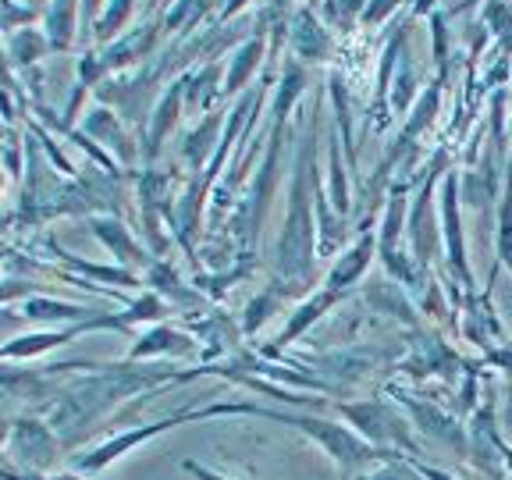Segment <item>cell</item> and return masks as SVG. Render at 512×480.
<instances>
[{
  "instance_id": "6da1fadb",
  "label": "cell",
  "mask_w": 512,
  "mask_h": 480,
  "mask_svg": "<svg viewBox=\"0 0 512 480\" xmlns=\"http://www.w3.org/2000/svg\"><path fill=\"white\" fill-rule=\"evenodd\" d=\"M317 125H320V100H313V114L306 118V136L299 146L296 171L288 185V214L281 224L278 246H274V278L271 285L281 288V296H303L313 285V256H317V224H313V160H317Z\"/></svg>"
},
{
  "instance_id": "7a4b0ae2",
  "label": "cell",
  "mask_w": 512,
  "mask_h": 480,
  "mask_svg": "<svg viewBox=\"0 0 512 480\" xmlns=\"http://www.w3.org/2000/svg\"><path fill=\"white\" fill-rule=\"evenodd\" d=\"M160 381H175L171 370H150V367H114V363H100L96 370L82 374L75 384H61V392L50 402L47 424L57 431V438L64 445H75V441L86 434V427L93 424L96 416L107 413L118 399L132 392H143Z\"/></svg>"
},
{
  "instance_id": "3957f363",
  "label": "cell",
  "mask_w": 512,
  "mask_h": 480,
  "mask_svg": "<svg viewBox=\"0 0 512 480\" xmlns=\"http://www.w3.org/2000/svg\"><path fill=\"white\" fill-rule=\"evenodd\" d=\"M303 93H306V64L296 61V57H288L285 68H281L278 100H274V121H271V143H267L264 164H260L253 192L235 207L232 217V232L246 256L253 249V239L260 235V221L267 214V203H271L274 189H278V175H281L278 164H281V143H285V132H288V114L296 111V100Z\"/></svg>"
},
{
  "instance_id": "277c9868",
  "label": "cell",
  "mask_w": 512,
  "mask_h": 480,
  "mask_svg": "<svg viewBox=\"0 0 512 480\" xmlns=\"http://www.w3.org/2000/svg\"><path fill=\"white\" fill-rule=\"evenodd\" d=\"M210 416H256V406L253 402H214V406H207V409H182V413L164 416V420H157V424L128 427V431L118 434V438L100 441L96 448L75 456L72 466H75V473H100L104 466H111L114 459H121L125 452H132V448L146 445V441L157 438V434L171 431V427L185 424V420H210Z\"/></svg>"
},
{
  "instance_id": "5b68a950",
  "label": "cell",
  "mask_w": 512,
  "mask_h": 480,
  "mask_svg": "<svg viewBox=\"0 0 512 480\" xmlns=\"http://www.w3.org/2000/svg\"><path fill=\"white\" fill-rule=\"evenodd\" d=\"M264 416L271 420H281V424L296 427L306 438L317 441L331 459H335L342 470H360V466H370L374 459H384L388 452L374 448L370 441H363L360 434H352L349 427L331 424V420H320V416H306V413H292V409H264Z\"/></svg>"
},
{
  "instance_id": "8992f818",
  "label": "cell",
  "mask_w": 512,
  "mask_h": 480,
  "mask_svg": "<svg viewBox=\"0 0 512 480\" xmlns=\"http://www.w3.org/2000/svg\"><path fill=\"white\" fill-rule=\"evenodd\" d=\"M64 441L57 438V431L40 420V416H18L11 424V438H8V459L18 466V470L32 473V477H47L50 470L61 459Z\"/></svg>"
},
{
  "instance_id": "52a82bcc",
  "label": "cell",
  "mask_w": 512,
  "mask_h": 480,
  "mask_svg": "<svg viewBox=\"0 0 512 480\" xmlns=\"http://www.w3.org/2000/svg\"><path fill=\"white\" fill-rule=\"evenodd\" d=\"M445 150L434 157L431 171H427L424 185L416 189L413 196V207H409V217H406V232H409V246H413V260L420 271H427L438 253V239H434V214H431V203H434V182L445 175Z\"/></svg>"
},
{
  "instance_id": "ba28073f",
  "label": "cell",
  "mask_w": 512,
  "mask_h": 480,
  "mask_svg": "<svg viewBox=\"0 0 512 480\" xmlns=\"http://www.w3.org/2000/svg\"><path fill=\"white\" fill-rule=\"evenodd\" d=\"M86 224H89V232H93V239L100 242V246H104L114 260H118V267H128V271L146 274L153 260H157L150 249L139 246L136 235H132V228H128L118 214H93Z\"/></svg>"
},
{
  "instance_id": "9c48e42d",
  "label": "cell",
  "mask_w": 512,
  "mask_h": 480,
  "mask_svg": "<svg viewBox=\"0 0 512 480\" xmlns=\"http://www.w3.org/2000/svg\"><path fill=\"white\" fill-rule=\"evenodd\" d=\"M288 50L303 64H324L335 54V36H331L328 22L317 15V8L299 4L288 18Z\"/></svg>"
},
{
  "instance_id": "30bf717a",
  "label": "cell",
  "mask_w": 512,
  "mask_h": 480,
  "mask_svg": "<svg viewBox=\"0 0 512 480\" xmlns=\"http://www.w3.org/2000/svg\"><path fill=\"white\" fill-rule=\"evenodd\" d=\"M182 114H185V75H178V79L157 96V104H153L150 118H146V132H143V139H139V143H143L146 168L157 164L160 150H164V143H168L171 132L178 128Z\"/></svg>"
},
{
  "instance_id": "8fae6325",
  "label": "cell",
  "mask_w": 512,
  "mask_h": 480,
  "mask_svg": "<svg viewBox=\"0 0 512 480\" xmlns=\"http://www.w3.org/2000/svg\"><path fill=\"white\" fill-rule=\"evenodd\" d=\"M160 36H164V22H143V25H136V29L121 32L118 40H111L107 47H96L100 50V61H104V68H107V79L150 61V57L157 54Z\"/></svg>"
},
{
  "instance_id": "7c38bea8",
  "label": "cell",
  "mask_w": 512,
  "mask_h": 480,
  "mask_svg": "<svg viewBox=\"0 0 512 480\" xmlns=\"http://www.w3.org/2000/svg\"><path fill=\"white\" fill-rule=\"evenodd\" d=\"M441 221H445L448 267L459 274L466 292H473V274H470V264H466L463 221H459V175L456 171H445V185H441Z\"/></svg>"
},
{
  "instance_id": "4fadbf2b",
  "label": "cell",
  "mask_w": 512,
  "mask_h": 480,
  "mask_svg": "<svg viewBox=\"0 0 512 480\" xmlns=\"http://www.w3.org/2000/svg\"><path fill=\"white\" fill-rule=\"evenodd\" d=\"M79 132H82V136L93 139V143L107 146L111 153H118V160L125 164V168H132V164H136V139H128L125 125H121V118L107 104L89 107V114L82 118Z\"/></svg>"
},
{
  "instance_id": "5bb4252c",
  "label": "cell",
  "mask_w": 512,
  "mask_h": 480,
  "mask_svg": "<svg viewBox=\"0 0 512 480\" xmlns=\"http://www.w3.org/2000/svg\"><path fill=\"white\" fill-rule=\"evenodd\" d=\"M267 47H271V40H267L264 32L246 36V40L235 47L232 64L224 68V104H232V100H239V96L246 93L249 82L256 79V68L267 61Z\"/></svg>"
},
{
  "instance_id": "9a60e30c",
  "label": "cell",
  "mask_w": 512,
  "mask_h": 480,
  "mask_svg": "<svg viewBox=\"0 0 512 480\" xmlns=\"http://www.w3.org/2000/svg\"><path fill=\"white\" fill-rule=\"evenodd\" d=\"M228 121V107L224 111H210L203 114L196 125L185 132L182 139V160H185V168L192 171V175H200L203 168L210 164V157L217 153V146H221V125Z\"/></svg>"
},
{
  "instance_id": "2e32d148",
  "label": "cell",
  "mask_w": 512,
  "mask_h": 480,
  "mask_svg": "<svg viewBox=\"0 0 512 480\" xmlns=\"http://www.w3.org/2000/svg\"><path fill=\"white\" fill-rule=\"evenodd\" d=\"M40 25L47 32L50 50L54 54H68L75 47V40L82 36V0H47Z\"/></svg>"
},
{
  "instance_id": "e0dca14e",
  "label": "cell",
  "mask_w": 512,
  "mask_h": 480,
  "mask_svg": "<svg viewBox=\"0 0 512 480\" xmlns=\"http://www.w3.org/2000/svg\"><path fill=\"white\" fill-rule=\"evenodd\" d=\"M217 100H224V64L207 61L185 72V111L210 114L217 111Z\"/></svg>"
},
{
  "instance_id": "ac0fdd59",
  "label": "cell",
  "mask_w": 512,
  "mask_h": 480,
  "mask_svg": "<svg viewBox=\"0 0 512 480\" xmlns=\"http://www.w3.org/2000/svg\"><path fill=\"white\" fill-rule=\"evenodd\" d=\"M79 331L72 328H47V331H22V335L8 338L0 345V363H18V360H40L47 352L61 349V345L75 342Z\"/></svg>"
},
{
  "instance_id": "d6986e66",
  "label": "cell",
  "mask_w": 512,
  "mask_h": 480,
  "mask_svg": "<svg viewBox=\"0 0 512 480\" xmlns=\"http://www.w3.org/2000/svg\"><path fill=\"white\" fill-rule=\"evenodd\" d=\"M18 310H22V317L29 320V324H50V328L93 320V310H89L86 303H64V299H54V296H47V292L29 296L25 303H18Z\"/></svg>"
},
{
  "instance_id": "ffe728a7",
  "label": "cell",
  "mask_w": 512,
  "mask_h": 480,
  "mask_svg": "<svg viewBox=\"0 0 512 480\" xmlns=\"http://www.w3.org/2000/svg\"><path fill=\"white\" fill-rule=\"evenodd\" d=\"M192 352H196V342L185 331L171 328V324H157L128 349V363L146 360V356H192Z\"/></svg>"
},
{
  "instance_id": "44dd1931",
  "label": "cell",
  "mask_w": 512,
  "mask_h": 480,
  "mask_svg": "<svg viewBox=\"0 0 512 480\" xmlns=\"http://www.w3.org/2000/svg\"><path fill=\"white\" fill-rule=\"evenodd\" d=\"M374 253H377V235L363 232L360 239H356V246H352L349 253H342V260L331 267L328 285H324V288H331V292H342V296H345V288H352L356 281L363 278V274H367Z\"/></svg>"
},
{
  "instance_id": "7402d4cb",
  "label": "cell",
  "mask_w": 512,
  "mask_h": 480,
  "mask_svg": "<svg viewBox=\"0 0 512 480\" xmlns=\"http://www.w3.org/2000/svg\"><path fill=\"white\" fill-rule=\"evenodd\" d=\"M143 285L150 288V292H157L164 303L171 299V306H178V310H192V306L200 303V288L185 285L168 260H153L150 271L143 274Z\"/></svg>"
},
{
  "instance_id": "603a6c76",
  "label": "cell",
  "mask_w": 512,
  "mask_h": 480,
  "mask_svg": "<svg viewBox=\"0 0 512 480\" xmlns=\"http://www.w3.org/2000/svg\"><path fill=\"white\" fill-rule=\"evenodd\" d=\"M50 253H54V260H61V264L68 267V274H79V278H86V281H111V285H118V288H143V274L128 271V267L86 264V260H79V256H72L68 249L57 246V242H50Z\"/></svg>"
},
{
  "instance_id": "cb8c5ba5",
  "label": "cell",
  "mask_w": 512,
  "mask_h": 480,
  "mask_svg": "<svg viewBox=\"0 0 512 480\" xmlns=\"http://www.w3.org/2000/svg\"><path fill=\"white\" fill-rule=\"evenodd\" d=\"M338 299H342V292H331V288H320V292H313V296L306 299V303H299V306H296V313H292V317H288V324L281 328L278 342H274L267 352H278V349H285V345H292L299 335H303L306 328H310L313 320L324 317V313H328L331 306L338 303Z\"/></svg>"
},
{
  "instance_id": "d4e9b609",
  "label": "cell",
  "mask_w": 512,
  "mask_h": 480,
  "mask_svg": "<svg viewBox=\"0 0 512 480\" xmlns=\"http://www.w3.org/2000/svg\"><path fill=\"white\" fill-rule=\"evenodd\" d=\"M4 54H8V61L15 64V68L29 72V68H36V64L47 54H54V50H50L43 25H25V29H15L8 40H4Z\"/></svg>"
},
{
  "instance_id": "484cf974",
  "label": "cell",
  "mask_w": 512,
  "mask_h": 480,
  "mask_svg": "<svg viewBox=\"0 0 512 480\" xmlns=\"http://www.w3.org/2000/svg\"><path fill=\"white\" fill-rule=\"evenodd\" d=\"M413 36V32H409ZM409 36L399 50V61H395V72H392V111L395 114H409L416 93V64H413V50H409Z\"/></svg>"
},
{
  "instance_id": "4316f807",
  "label": "cell",
  "mask_w": 512,
  "mask_h": 480,
  "mask_svg": "<svg viewBox=\"0 0 512 480\" xmlns=\"http://www.w3.org/2000/svg\"><path fill=\"white\" fill-rule=\"evenodd\" d=\"M132 15H136V0H107L104 15L96 18L93 25L96 47H107L111 40H118L121 32H125V25L132 22Z\"/></svg>"
},
{
  "instance_id": "83f0119b",
  "label": "cell",
  "mask_w": 512,
  "mask_h": 480,
  "mask_svg": "<svg viewBox=\"0 0 512 480\" xmlns=\"http://www.w3.org/2000/svg\"><path fill=\"white\" fill-rule=\"evenodd\" d=\"M328 160H331V182L324 185V192L331 196V207L345 217L352 200H349V185H345V175H342V139H338V132H328Z\"/></svg>"
},
{
  "instance_id": "f1b7e54d",
  "label": "cell",
  "mask_w": 512,
  "mask_h": 480,
  "mask_svg": "<svg viewBox=\"0 0 512 480\" xmlns=\"http://www.w3.org/2000/svg\"><path fill=\"white\" fill-rule=\"evenodd\" d=\"M480 25H488V32L502 43V50L512 54V4L509 0H488L480 8Z\"/></svg>"
},
{
  "instance_id": "f546056e",
  "label": "cell",
  "mask_w": 512,
  "mask_h": 480,
  "mask_svg": "<svg viewBox=\"0 0 512 480\" xmlns=\"http://www.w3.org/2000/svg\"><path fill=\"white\" fill-rule=\"evenodd\" d=\"M431 22V40H434V64H438V82H448V15L445 8L427 15Z\"/></svg>"
},
{
  "instance_id": "4dcf8cb0",
  "label": "cell",
  "mask_w": 512,
  "mask_h": 480,
  "mask_svg": "<svg viewBox=\"0 0 512 480\" xmlns=\"http://www.w3.org/2000/svg\"><path fill=\"white\" fill-rule=\"evenodd\" d=\"M498 260L512 271V189L502 192V207H498V235H495Z\"/></svg>"
},
{
  "instance_id": "1f68e13d",
  "label": "cell",
  "mask_w": 512,
  "mask_h": 480,
  "mask_svg": "<svg viewBox=\"0 0 512 480\" xmlns=\"http://www.w3.org/2000/svg\"><path fill=\"white\" fill-rule=\"evenodd\" d=\"M367 299L377 306V310H384V313H402L406 320H413V313H409V303L402 299V292L395 285H377V288H367Z\"/></svg>"
},
{
  "instance_id": "d6a6232c",
  "label": "cell",
  "mask_w": 512,
  "mask_h": 480,
  "mask_svg": "<svg viewBox=\"0 0 512 480\" xmlns=\"http://www.w3.org/2000/svg\"><path fill=\"white\" fill-rule=\"evenodd\" d=\"M406 0H367V8L360 15V25H381L384 18H392Z\"/></svg>"
},
{
  "instance_id": "836d02e7",
  "label": "cell",
  "mask_w": 512,
  "mask_h": 480,
  "mask_svg": "<svg viewBox=\"0 0 512 480\" xmlns=\"http://www.w3.org/2000/svg\"><path fill=\"white\" fill-rule=\"evenodd\" d=\"M104 8H107V0H82V36H86V40H93V25H96V18L104 15Z\"/></svg>"
},
{
  "instance_id": "e575fe53",
  "label": "cell",
  "mask_w": 512,
  "mask_h": 480,
  "mask_svg": "<svg viewBox=\"0 0 512 480\" xmlns=\"http://www.w3.org/2000/svg\"><path fill=\"white\" fill-rule=\"evenodd\" d=\"M491 424H495V420H491V413H484V431H488L491 445L498 448V456L505 459V466H509V470H512V448L505 445V438H502V434H498V431H495V427H491Z\"/></svg>"
},
{
  "instance_id": "d590c367",
  "label": "cell",
  "mask_w": 512,
  "mask_h": 480,
  "mask_svg": "<svg viewBox=\"0 0 512 480\" xmlns=\"http://www.w3.org/2000/svg\"><path fill=\"white\" fill-rule=\"evenodd\" d=\"M185 470L192 473L196 480H235V477H224V473H217V470H210V466H200V463H185Z\"/></svg>"
},
{
  "instance_id": "8d00e7d4",
  "label": "cell",
  "mask_w": 512,
  "mask_h": 480,
  "mask_svg": "<svg viewBox=\"0 0 512 480\" xmlns=\"http://www.w3.org/2000/svg\"><path fill=\"white\" fill-rule=\"evenodd\" d=\"M0 196H4V171H0Z\"/></svg>"
},
{
  "instance_id": "74e56055",
  "label": "cell",
  "mask_w": 512,
  "mask_h": 480,
  "mask_svg": "<svg viewBox=\"0 0 512 480\" xmlns=\"http://www.w3.org/2000/svg\"><path fill=\"white\" fill-rule=\"evenodd\" d=\"M18 4H40V0H18ZM40 8H43V4H40Z\"/></svg>"
},
{
  "instance_id": "f35d334b",
  "label": "cell",
  "mask_w": 512,
  "mask_h": 480,
  "mask_svg": "<svg viewBox=\"0 0 512 480\" xmlns=\"http://www.w3.org/2000/svg\"><path fill=\"white\" fill-rule=\"evenodd\" d=\"M40 4H47V0H40Z\"/></svg>"
}]
</instances>
